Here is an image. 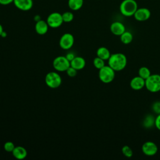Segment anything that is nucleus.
<instances>
[{
	"label": "nucleus",
	"mask_w": 160,
	"mask_h": 160,
	"mask_svg": "<svg viewBox=\"0 0 160 160\" xmlns=\"http://www.w3.org/2000/svg\"><path fill=\"white\" fill-rule=\"evenodd\" d=\"M152 109L157 114H160V101H156L152 104Z\"/></svg>",
	"instance_id": "bb28decb"
},
{
	"label": "nucleus",
	"mask_w": 160,
	"mask_h": 160,
	"mask_svg": "<svg viewBox=\"0 0 160 160\" xmlns=\"http://www.w3.org/2000/svg\"><path fill=\"white\" fill-rule=\"evenodd\" d=\"M84 4V0H68V4L69 8L72 11L80 9Z\"/></svg>",
	"instance_id": "a211bd4d"
},
{
	"label": "nucleus",
	"mask_w": 160,
	"mask_h": 160,
	"mask_svg": "<svg viewBox=\"0 0 160 160\" xmlns=\"http://www.w3.org/2000/svg\"><path fill=\"white\" fill-rule=\"evenodd\" d=\"M15 147L14 143L11 141H7L4 144V150L8 152H12Z\"/></svg>",
	"instance_id": "393cba45"
},
{
	"label": "nucleus",
	"mask_w": 160,
	"mask_h": 160,
	"mask_svg": "<svg viewBox=\"0 0 160 160\" xmlns=\"http://www.w3.org/2000/svg\"><path fill=\"white\" fill-rule=\"evenodd\" d=\"M6 36H7V32H6V31H3L2 32V33H1V37H2V38H6Z\"/></svg>",
	"instance_id": "2f4dec72"
},
{
	"label": "nucleus",
	"mask_w": 160,
	"mask_h": 160,
	"mask_svg": "<svg viewBox=\"0 0 160 160\" xmlns=\"http://www.w3.org/2000/svg\"><path fill=\"white\" fill-rule=\"evenodd\" d=\"M108 65L115 71L123 70L127 65V58L121 52L111 54L108 59Z\"/></svg>",
	"instance_id": "f257e3e1"
},
{
	"label": "nucleus",
	"mask_w": 160,
	"mask_h": 160,
	"mask_svg": "<svg viewBox=\"0 0 160 160\" xmlns=\"http://www.w3.org/2000/svg\"><path fill=\"white\" fill-rule=\"evenodd\" d=\"M46 22L49 27L52 28H58L64 22L62 18V14L54 12L51 13L47 18Z\"/></svg>",
	"instance_id": "0eeeda50"
},
{
	"label": "nucleus",
	"mask_w": 160,
	"mask_h": 160,
	"mask_svg": "<svg viewBox=\"0 0 160 160\" xmlns=\"http://www.w3.org/2000/svg\"><path fill=\"white\" fill-rule=\"evenodd\" d=\"M65 56H66V58L69 61H72V60L75 58L74 54L73 53H72V52H68Z\"/></svg>",
	"instance_id": "c756f323"
},
{
	"label": "nucleus",
	"mask_w": 160,
	"mask_h": 160,
	"mask_svg": "<svg viewBox=\"0 0 160 160\" xmlns=\"http://www.w3.org/2000/svg\"><path fill=\"white\" fill-rule=\"evenodd\" d=\"M3 31H4V30H3L2 26L0 24V36H1V33H2V32Z\"/></svg>",
	"instance_id": "473e14b6"
},
{
	"label": "nucleus",
	"mask_w": 160,
	"mask_h": 160,
	"mask_svg": "<svg viewBox=\"0 0 160 160\" xmlns=\"http://www.w3.org/2000/svg\"><path fill=\"white\" fill-rule=\"evenodd\" d=\"M52 66L54 69L59 72L66 71L70 66V61L66 56H59L54 58L52 61Z\"/></svg>",
	"instance_id": "423d86ee"
},
{
	"label": "nucleus",
	"mask_w": 160,
	"mask_h": 160,
	"mask_svg": "<svg viewBox=\"0 0 160 160\" xmlns=\"http://www.w3.org/2000/svg\"><path fill=\"white\" fill-rule=\"evenodd\" d=\"M145 87L151 92H158L160 91V74H151L145 80Z\"/></svg>",
	"instance_id": "7ed1b4c3"
},
{
	"label": "nucleus",
	"mask_w": 160,
	"mask_h": 160,
	"mask_svg": "<svg viewBox=\"0 0 160 160\" xmlns=\"http://www.w3.org/2000/svg\"><path fill=\"white\" fill-rule=\"evenodd\" d=\"M74 42V38L71 33H64L62 34L59 39L60 47L65 50L69 49L72 48Z\"/></svg>",
	"instance_id": "6e6552de"
},
{
	"label": "nucleus",
	"mask_w": 160,
	"mask_h": 160,
	"mask_svg": "<svg viewBox=\"0 0 160 160\" xmlns=\"http://www.w3.org/2000/svg\"><path fill=\"white\" fill-rule=\"evenodd\" d=\"M122 153L126 158H131L133 155V151L132 149L128 145H124L122 148Z\"/></svg>",
	"instance_id": "b1692460"
},
{
	"label": "nucleus",
	"mask_w": 160,
	"mask_h": 160,
	"mask_svg": "<svg viewBox=\"0 0 160 160\" xmlns=\"http://www.w3.org/2000/svg\"><path fill=\"white\" fill-rule=\"evenodd\" d=\"M115 72L109 65H105L99 69V78L104 83H110L115 78Z\"/></svg>",
	"instance_id": "20e7f679"
},
{
	"label": "nucleus",
	"mask_w": 160,
	"mask_h": 160,
	"mask_svg": "<svg viewBox=\"0 0 160 160\" xmlns=\"http://www.w3.org/2000/svg\"><path fill=\"white\" fill-rule=\"evenodd\" d=\"M133 36L132 34L128 31H125L121 36L120 40L124 44H128L132 41Z\"/></svg>",
	"instance_id": "aec40b11"
},
{
	"label": "nucleus",
	"mask_w": 160,
	"mask_h": 160,
	"mask_svg": "<svg viewBox=\"0 0 160 160\" xmlns=\"http://www.w3.org/2000/svg\"><path fill=\"white\" fill-rule=\"evenodd\" d=\"M154 126H156V128L160 131V114H158L156 116V117L155 118V124Z\"/></svg>",
	"instance_id": "cd10ccee"
},
{
	"label": "nucleus",
	"mask_w": 160,
	"mask_h": 160,
	"mask_svg": "<svg viewBox=\"0 0 160 160\" xmlns=\"http://www.w3.org/2000/svg\"><path fill=\"white\" fill-rule=\"evenodd\" d=\"M45 82L49 88L55 89L60 86L62 82V79L58 72L51 71L46 74L45 76Z\"/></svg>",
	"instance_id": "39448f33"
},
{
	"label": "nucleus",
	"mask_w": 160,
	"mask_h": 160,
	"mask_svg": "<svg viewBox=\"0 0 160 160\" xmlns=\"http://www.w3.org/2000/svg\"><path fill=\"white\" fill-rule=\"evenodd\" d=\"M111 54L109 50L107 48L103 47V46L99 48L96 51L97 56L101 58L102 59H103L104 61L108 60Z\"/></svg>",
	"instance_id": "f3484780"
},
{
	"label": "nucleus",
	"mask_w": 160,
	"mask_h": 160,
	"mask_svg": "<svg viewBox=\"0 0 160 160\" xmlns=\"http://www.w3.org/2000/svg\"><path fill=\"white\" fill-rule=\"evenodd\" d=\"M155 124V117L152 114H148L145 116L142 125L146 128H151L154 126Z\"/></svg>",
	"instance_id": "6ab92c4d"
},
{
	"label": "nucleus",
	"mask_w": 160,
	"mask_h": 160,
	"mask_svg": "<svg viewBox=\"0 0 160 160\" xmlns=\"http://www.w3.org/2000/svg\"><path fill=\"white\" fill-rule=\"evenodd\" d=\"M77 71H78V70H76V69H74V68L71 67V66H70L68 68V69L66 71V72L68 76H69V77H71V78L74 77V76H76V74H77Z\"/></svg>",
	"instance_id": "a878e982"
},
{
	"label": "nucleus",
	"mask_w": 160,
	"mask_h": 160,
	"mask_svg": "<svg viewBox=\"0 0 160 160\" xmlns=\"http://www.w3.org/2000/svg\"><path fill=\"white\" fill-rule=\"evenodd\" d=\"M151 74V73L150 69L146 66H142L138 70V76L141 77L142 78H143L145 80Z\"/></svg>",
	"instance_id": "412c9836"
},
{
	"label": "nucleus",
	"mask_w": 160,
	"mask_h": 160,
	"mask_svg": "<svg viewBox=\"0 0 160 160\" xmlns=\"http://www.w3.org/2000/svg\"><path fill=\"white\" fill-rule=\"evenodd\" d=\"M130 87L132 89L139 91L145 87V79L141 77L137 76L131 79L129 83Z\"/></svg>",
	"instance_id": "f8f14e48"
},
{
	"label": "nucleus",
	"mask_w": 160,
	"mask_h": 160,
	"mask_svg": "<svg viewBox=\"0 0 160 160\" xmlns=\"http://www.w3.org/2000/svg\"><path fill=\"white\" fill-rule=\"evenodd\" d=\"M151 15V11L147 8L142 7L138 8L133 16L136 21L142 22L148 20L150 18Z\"/></svg>",
	"instance_id": "9d476101"
},
{
	"label": "nucleus",
	"mask_w": 160,
	"mask_h": 160,
	"mask_svg": "<svg viewBox=\"0 0 160 160\" xmlns=\"http://www.w3.org/2000/svg\"><path fill=\"white\" fill-rule=\"evenodd\" d=\"M49 26L46 21L43 20H40L36 22L35 24V31L39 35L45 34L48 31Z\"/></svg>",
	"instance_id": "2eb2a0df"
},
{
	"label": "nucleus",
	"mask_w": 160,
	"mask_h": 160,
	"mask_svg": "<svg viewBox=\"0 0 160 160\" xmlns=\"http://www.w3.org/2000/svg\"><path fill=\"white\" fill-rule=\"evenodd\" d=\"M70 66L76 70L82 69L86 66L85 59L81 56H75V58L70 61Z\"/></svg>",
	"instance_id": "4468645a"
},
{
	"label": "nucleus",
	"mask_w": 160,
	"mask_h": 160,
	"mask_svg": "<svg viewBox=\"0 0 160 160\" xmlns=\"http://www.w3.org/2000/svg\"><path fill=\"white\" fill-rule=\"evenodd\" d=\"M141 149L143 154H145L146 156H153L157 153L158 151V148L155 142L148 141L143 143V144L142 145Z\"/></svg>",
	"instance_id": "1a4fd4ad"
},
{
	"label": "nucleus",
	"mask_w": 160,
	"mask_h": 160,
	"mask_svg": "<svg viewBox=\"0 0 160 160\" xmlns=\"http://www.w3.org/2000/svg\"><path fill=\"white\" fill-rule=\"evenodd\" d=\"M13 3L16 8L23 11H29L33 6L32 0H14Z\"/></svg>",
	"instance_id": "9b49d317"
},
{
	"label": "nucleus",
	"mask_w": 160,
	"mask_h": 160,
	"mask_svg": "<svg viewBox=\"0 0 160 160\" xmlns=\"http://www.w3.org/2000/svg\"><path fill=\"white\" fill-rule=\"evenodd\" d=\"M138 8V3L135 0H123L119 5L120 12L126 17L134 16Z\"/></svg>",
	"instance_id": "f03ea898"
},
{
	"label": "nucleus",
	"mask_w": 160,
	"mask_h": 160,
	"mask_svg": "<svg viewBox=\"0 0 160 160\" xmlns=\"http://www.w3.org/2000/svg\"><path fill=\"white\" fill-rule=\"evenodd\" d=\"M12 153L13 156L18 159H23L27 156L28 154L26 149L21 146H16Z\"/></svg>",
	"instance_id": "dca6fc26"
},
{
	"label": "nucleus",
	"mask_w": 160,
	"mask_h": 160,
	"mask_svg": "<svg viewBox=\"0 0 160 160\" xmlns=\"http://www.w3.org/2000/svg\"><path fill=\"white\" fill-rule=\"evenodd\" d=\"M62 18L64 22H70L74 19V14L71 11H66L62 14Z\"/></svg>",
	"instance_id": "4be33fe9"
},
{
	"label": "nucleus",
	"mask_w": 160,
	"mask_h": 160,
	"mask_svg": "<svg viewBox=\"0 0 160 160\" xmlns=\"http://www.w3.org/2000/svg\"><path fill=\"white\" fill-rule=\"evenodd\" d=\"M93 65L96 69H100L101 68H102L103 66H105L104 60L97 56L93 59Z\"/></svg>",
	"instance_id": "5701e85b"
},
{
	"label": "nucleus",
	"mask_w": 160,
	"mask_h": 160,
	"mask_svg": "<svg viewBox=\"0 0 160 160\" xmlns=\"http://www.w3.org/2000/svg\"><path fill=\"white\" fill-rule=\"evenodd\" d=\"M110 31L114 35L120 36L126 31V28L121 22L114 21L110 25Z\"/></svg>",
	"instance_id": "ddd939ff"
},
{
	"label": "nucleus",
	"mask_w": 160,
	"mask_h": 160,
	"mask_svg": "<svg viewBox=\"0 0 160 160\" xmlns=\"http://www.w3.org/2000/svg\"><path fill=\"white\" fill-rule=\"evenodd\" d=\"M34 21H35L36 22L39 21L41 20V17H40L39 15H36V16H34Z\"/></svg>",
	"instance_id": "7c9ffc66"
},
{
	"label": "nucleus",
	"mask_w": 160,
	"mask_h": 160,
	"mask_svg": "<svg viewBox=\"0 0 160 160\" xmlns=\"http://www.w3.org/2000/svg\"><path fill=\"white\" fill-rule=\"evenodd\" d=\"M14 0H0V4L1 5H9L10 4H11L12 2H13Z\"/></svg>",
	"instance_id": "c85d7f7f"
}]
</instances>
